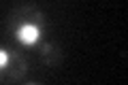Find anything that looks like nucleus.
Instances as JSON below:
<instances>
[{"mask_svg": "<svg viewBox=\"0 0 128 85\" xmlns=\"http://www.w3.org/2000/svg\"><path fill=\"white\" fill-rule=\"evenodd\" d=\"M19 36H22V40H26V43H34L38 36V30L34 26H24L22 32H19Z\"/></svg>", "mask_w": 128, "mask_h": 85, "instance_id": "obj_1", "label": "nucleus"}, {"mask_svg": "<svg viewBox=\"0 0 128 85\" xmlns=\"http://www.w3.org/2000/svg\"><path fill=\"white\" fill-rule=\"evenodd\" d=\"M4 62H6V53H4V51H0V66H2Z\"/></svg>", "mask_w": 128, "mask_h": 85, "instance_id": "obj_2", "label": "nucleus"}]
</instances>
